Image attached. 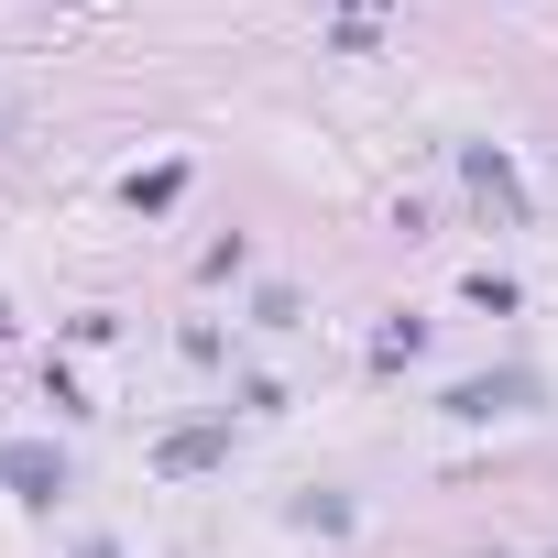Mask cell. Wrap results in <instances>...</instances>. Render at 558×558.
<instances>
[{
    "label": "cell",
    "instance_id": "obj_1",
    "mask_svg": "<svg viewBox=\"0 0 558 558\" xmlns=\"http://www.w3.org/2000/svg\"><path fill=\"white\" fill-rule=\"evenodd\" d=\"M449 405H460V416H514V405H525V373H504V384H460Z\"/></svg>",
    "mask_w": 558,
    "mask_h": 558
}]
</instances>
